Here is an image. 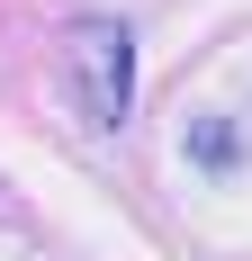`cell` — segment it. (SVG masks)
<instances>
[{
	"label": "cell",
	"mask_w": 252,
	"mask_h": 261,
	"mask_svg": "<svg viewBox=\"0 0 252 261\" xmlns=\"http://www.w3.org/2000/svg\"><path fill=\"white\" fill-rule=\"evenodd\" d=\"M126 81H135V36L126 18H81L72 27V90L90 126H126Z\"/></svg>",
	"instance_id": "1"
}]
</instances>
